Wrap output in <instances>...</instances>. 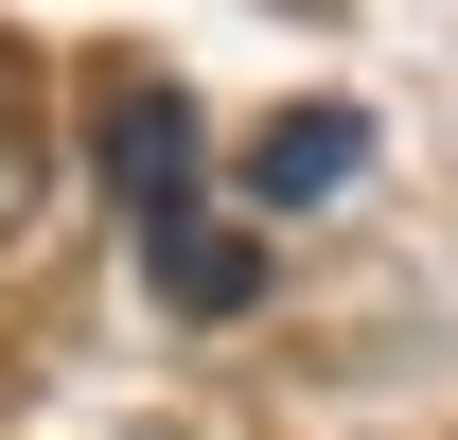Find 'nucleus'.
Listing matches in <instances>:
<instances>
[{"label":"nucleus","instance_id":"nucleus-1","mask_svg":"<svg viewBox=\"0 0 458 440\" xmlns=\"http://www.w3.org/2000/svg\"><path fill=\"white\" fill-rule=\"evenodd\" d=\"M370 176V106H283L265 141H247V212H318V194H352Z\"/></svg>","mask_w":458,"mask_h":440},{"label":"nucleus","instance_id":"nucleus-2","mask_svg":"<svg viewBox=\"0 0 458 440\" xmlns=\"http://www.w3.org/2000/svg\"><path fill=\"white\" fill-rule=\"evenodd\" d=\"M106 176H123L141 229H176V212H194V106H176V89H123V106H106Z\"/></svg>","mask_w":458,"mask_h":440},{"label":"nucleus","instance_id":"nucleus-3","mask_svg":"<svg viewBox=\"0 0 458 440\" xmlns=\"http://www.w3.org/2000/svg\"><path fill=\"white\" fill-rule=\"evenodd\" d=\"M141 247H159V300H176V317H247V300H265V247H247L229 212H176V229H141Z\"/></svg>","mask_w":458,"mask_h":440},{"label":"nucleus","instance_id":"nucleus-4","mask_svg":"<svg viewBox=\"0 0 458 440\" xmlns=\"http://www.w3.org/2000/svg\"><path fill=\"white\" fill-rule=\"evenodd\" d=\"M18 212H36V123L0 106V229H18Z\"/></svg>","mask_w":458,"mask_h":440}]
</instances>
